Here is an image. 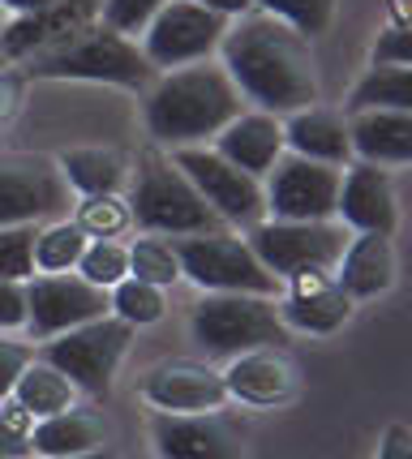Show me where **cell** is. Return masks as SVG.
I'll return each instance as SVG.
<instances>
[{
    "instance_id": "cell-20",
    "label": "cell",
    "mask_w": 412,
    "mask_h": 459,
    "mask_svg": "<svg viewBox=\"0 0 412 459\" xmlns=\"http://www.w3.org/2000/svg\"><path fill=\"white\" fill-rule=\"evenodd\" d=\"M335 283L348 292L353 300H373L382 292L395 288V249L391 237H378V232H353L344 254L335 262Z\"/></svg>"
},
{
    "instance_id": "cell-37",
    "label": "cell",
    "mask_w": 412,
    "mask_h": 459,
    "mask_svg": "<svg viewBox=\"0 0 412 459\" xmlns=\"http://www.w3.org/2000/svg\"><path fill=\"white\" fill-rule=\"evenodd\" d=\"M373 65H412V26H391L373 43Z\"/></svg>"
},
{
    "instance_id": "cell-26",
    "label": "cell",
    "mask_w": 412,
    "mask_h": 459,
    "mask_svg": "<svg viewBox=\"0 0 412 459\" xmlns=\"http://www.w3.org/2000/svg\"><path fill=\"white\" fill-rule=\"evenodd\" d=\"M365 108L412 112V65H373L348 95V112H365Z\"/></svg>"
},
{
    "instance_id": "cell-16",
    "label": "cell",
    "mask_w": 412,
    "mask_h": 459,
    "mask_svg": "<svg viewBox=\"0 0 412 459\" xmlns=\"http://www.w3.org/2000/svg\"><path fill=\"white\" fill-rule=\"evenodd\" d=\"M224 391L228 400L250 403V408H279L301 391V378L284 348H250L241 357H228Z\"/></svg>"
},
{
    "instance_id": "cell-35",
    "label": "cell",
    "mask_w": 412,
    "mask_h": 459,
    "mask_svg": "<svg viewBox=\"0 0 412 459\" xmlns=\"http://www.w3.org/2000/svg\"><path fill=\"white\" fill-rule=\"evenodd\" d=\"M31 429H35L31 412H22L13 400H0V459L31 455Z\"/></svg>"
},
{
    "instance_id": "cell-5",
    "label": "cell",
    "mask_w": 412,
    "mask_h": 459,
    "mask_svg": "<svg viewBox=\"0 0 412 459\" xmlns=\"http://www.w3.org/2000/svg\"><path fill=\"white\" fill-rule=\"evenodd\" d=\"M189 326H194V340L206 348V357H241L250 348H284L293 335L279 318L275 297H258V292H206L197 300Z\"/></svg>"
},
{
    "instance_id": "cell-27",
    "label": "cell",
    "mask_w": 412,
    "mask_h": 459,
    "mask_svg": "<svg viewBox=\"0 0 412 459\" xmlns=\"http://www.w3.org/2000/svg\"><path fill=\"white\" fill-rule=\"evenodd\" d=\"M86 232H82L74 220H52L35 228V271L39 275H65V271H74L82 258V249H86Z\"/></svg>"
},
{
    "instance_id": "cell-39",
    "label": "cell",
    "mask_w": 412,
    "mask_h": 459,
    "mask_svg": "<svg viewBox=\"0 0 412 459\" xmlns=\"http://www.w3.org/2000/svg\"><path fill=\"white\" fill-rule=\"evenodd\" d=\"M378 459H412V429L408 425H387V429H382Z\"/></svg>"
},
{
    "instance_id": "cell-42",
    "label": "cell",
    "mask_w": 412,
    "mask_h": 459,
    "mask_svg": "<svg viewBox=\"0 0 412 459\" xmlns=\"http://www.w3.org/2000/svg\"><path fill=\"white\" fill-rule=\"evenodd\" d=\"M4 4V13H22V18H31V13H48V9H57L60 0H0Z\"/></svg>"
},
{
    "instance_id": "cell-29",
    "label": "cell",
    "mask_w": 412,
    "mask_h": 459,
    "mask_svg": "<svg viewBox=\"0 0 412 459\" xmlns=\"http://www.w3.org/2000/svg\"><path fill=\"white\" fill-rule=\"evenodd\" d=\"M82 232L91 240H120L134 228V206L120 194H91L78 202V215H74Z\"/></svg>"
},
{
    "instance_id": "cell-3",
    "label": "cell",
    "mask_w": 412,
    "mask_h": 459,
    "mask_svg": "<svg viewBox=\"0 0 412 459\" xmlns=\"http://www.w3.org/2000/svg\"><path fill=\"white\" fill-rule=\"evenodd\" d=\"M31 74L60 82H108V86H125V91H146L159 78V69L142 52V43L103 22L74 30L69 39H60L57 48L35 56Z\"/></svg>"
},
{
    "instance_id": "cell-8",
    "label": "cell",
    "mask_w": 412,
    "mask_h": 459,
    "mask_svg": "<svg viewBox=\"0 0 412 459\" xmlns=\"http://www.w3.org/2000/svg\"><path fill=\"white\" fill-rule=\"evenodd\" d=\"M129 343H134V326L120 322L117 314H103V318L82 322V326L65 331V335L43 340L39 357L48 360V365H57L78 391H86V395H108L120 360L129 352Z\"/></svg>"
},
{
    "instance_id": "cell-21",
    "label": "cell",
    "mask_w": 412,
    "mask_h": 459,
    "mask_svg": "<svg viewBox=\"0 0 412 459\" xmlns=\"http://www.w3.org/2000/svg\"><path fill=\"white\" fill-rule=\"evenodd\" d=\"M348 138H353V160L361 163H412V112L399 108H365L348 112Z\"/></svg>"
},
{
    "instance_id": "cell-9",
    "label": "cell",
    "mask_w": 412,
    "mask_h": 459,
    "mask_svg": "<svg viewBox=\"0 0 412 459\" xmlns=\"http://www.w3.org/2000/svg\"><path fill=\"white\" fill-rule=\"evenodd\" d=\"M172 160L185 177L194 180V189L202 202L219 215L224 228H254L267 220V198H262V180L241 172L236 163H228L215 146H177Z\"/></svg>"
},
{
    "instance_id": "cell-2",
    "label": "cell",
    "mask_w": 412,
    "mask_h": 459,
    "mask_svg": "<svg viewBox=\"0 0 412 459\" xmlns=\"http://www.w3.org/2000/svg\"><path fill=\"white\" fill-rule=\"evenodd\" d=\"M241 112H245V100H241L236 82L228 78V69L215 60H194V65L159 74L142 100L146 134L172 151L202 146Z\"/></svg>"
},
{
    "instance_id": "cell-38",
    "label": "cell",
    "mask_w": 412,
    "mask_h": 459,
    "mask_svg": "<svg viewBox=\"0 0 412 459\" xmlns=\"http://www.w3.org/2000/svg\"><path fill=\"white\" fill-rule=\"evenodd\" d=\"M26 326V283L0 280V331H22Z\"/></svg>"
},
{
    "instance_id": "cell-24",
    "label": "cell",
    "mask_w": 412,
    "mask_h": 459,
    "mask_svg": "<svg viewBox=\"0 0 412 459\" xmlns=\"http://www.w3.org/2000/svg\"><path fill=\"white\" fill-rule=\"evenodd\" d=\"M57 168L78 198L120 194V185L129 180V155L117 146H74L57 160Z\"/></svg>"
},
{
    "instance_id": "cell-34",
    "label": "cell",
    "mask_w": 412,
    "mask_h": 459,
    "mask_svg": "<svg viewBox=\"0 0 412 459\" xmlns=\"http://www.w3.org/2000/svg\"><path fill=\"white\" fill-rule=\"evenodd\" d=\"M163 4H168V0H103V26H112L120 35L137 39Z\"/></svg>"
},
{
    "instance_id": "cell-1",
    "label": "cell",
    "mask_w": 412,
    "mask_h": 459,
    "mask_svg": "<svg viewBox=\"0 0 412 459\" xmlns=\"http://www.w3.org/2000/svg\"><path fill=\"white\" fill-rule=\"evenodd\" d=\"M219 65L236 82L241 100L258 112L288 117L318 103V65L310 39L288 22L271 13H245L228 22V35L219 43Z\"/></svg>"
},
{
    "instance_id": "cell-18",
    "label": "cell",
    "mask_w": 412,
    "mask_h": 459,
    "mask_svg": "<svg viewBox=\"0 0 412 459\" xmlns=\"http://www.w3.org/2000/svg\"><path fill=\"white\" fill-rule=\"evenodd\" d=\"M356 300L335 283L331 271H310L288 280V297L279 300V318L288 331L301 335H331L344 322L353 318Z\"/></svg>"
},
{
    "instance_id": "cell-17",
    "label": "cell",
    "mask_w": 412,
    "mask_h": 459,
    "mask_svg": "<svg viewBox=\"0 0 412 459\" xmlns=\"http://www.w3.org/2000/svg\"><path fill=\"white\" fill-rule=\"evenodd\" d=\"M151 442L159 459H241V442L215 412H155Z\"/></svg>"
},
{
    "instance_id": "cell-31",
    "label": "cell",
    "mask_w": 412,
    "mask_h": 459,
    "mask_svg": "<svg viewBox=\"0 0 412 459\" xmlns=\"http://www.w3.org/2000/svg\"><path fill=\"white\" fill-rule=\"evenodd\" d=\"M74 271H78L86 283L112 292V288L129 275V245H120V240H86V249H82V258Z\"/></svg>"
},
{
    "instance_id": "cell-23",
    "label": "cell",
    "mask_w": 412,
    "mask_h": 459,
    "mask_svg": "<svg viewBox=\"0 0 412 459\" xmlns=\"http://www.w3.org/2000/svg\"><path fill=\"white\" fill-rule=\"evenodd\" d=\"M108 446V425L91 408H65L57 417L35 420L31 429V455L57 459V455H86V451H103Z\"/></svg>"
},
{
    "instance_id": "cell-22",
    "label": "cell",
    "mask_w": 412,
    "mask_h": 459,
    "mask_svg": "<svg viewBox=\"0 0 412 459\" xmlns=\"http://www.w3.org/2000/svg\"><path fill=\"white\" fill-rule=\"evenodd\" d=\"M284 146L293 155L331 163V168H348L353 163V138H348V117L331 112V108H301L284 117Z\"/></svg>"
},
{
    "instance_id": "cell-28",
    "label": "cell",
    "mask_w": 412,
    "mask_h": 459,
    "mask_svg": "<svg viewBox=\"0 0 412 459\" xmlns=\"http://www.w3.org/2000/svg\"><path fill=\"white\" fill-rule=\"evenodd\" d=\"M108 314H117L120 322H129V326H155L163 314H168V297H163V288L159 283H146V280H134V275H125V280L108 292Z\"/></svg>"
},
{
    "instance_id": "cell-12",
    "label": "cell",
    "mask_w": 412,
    "mask_h": 459,
    "mask_svg": "<svg viewBox=\"0 0 412 459\" xmlns=\"http://www.w3.org/2000/svg\"><path fill=\"white\" fill-rule=\"evenodd\" d=\"M69 206V185L43 155H0V228L57 220Z\"/></svg>"
},
{
    "instance_id": "cell-36",
    "label": "cell",
    "mask_w": 412,
    "mask_h": 459,
    "mask_svg": "<svg viewBox=\"0 0 412 459\" xmlns=\"http://www.w3.org/2000/svg\"><path fill=\"white\" fill-rule=\"evenodd\" d=\"M35 360V348L22 340H9L4 331H0V400H9L13 395V386H18L22 369Z\"/></svg>"
},
{
    "instance_id": "cell-6",
    "label": "cell",
    "mask_w": 412,
    "mask_h": 459,
    "mask_svg": "<svg viewBox=\"0 0 412 459\" xmlns=\"http://www.w3.org/2000/svg\"><path fill=\"white\" fill-rule=\"evenodd\" d=\"M348 237L353 232L339 220H262L245 228L250 249L279 283L310 271H335Z\"/></svg>"
},
{
    "instance_id": "cell-30",
    "label": "cell",
    "mask_w": 412,
    "mask_h": 459,
    "mask_svg": "<svg viewBox=\"0 0 412 459\" xmlns=\"http://www.w3.org/2000/svg\"><path fill=\"white\" fill-rule=\"evenodd\" d=\"M129 275L146 283H159V288H172L180 280V258L172 237H155V232H142V237L129 245Z\"/></svg>"
},
{
    "instance_id": "cell-11",
    "label": "cell",
    "mask_w": 412,
    "mask_h": 459,
    "mask_svg": "<svg viewBox=\"0 0 412 459\" xmlns=\"http://www.w3.org/2000/svg\"><path fill=\"white\" fill-rule=\"evenodd\" d=\"M339 177H344V168L284 151L271 172L262 177L267 220H335Z\"/></svg>"
},
{
    "instance_id": "cell-33",
    "label": "cell",
    "mask_w": 412,
    "mask_h": 459,
    "mask_svg": "<svg viewBox=\"0 0 412 459\" xmlns=\"http://www.w3.org/2000/svg\"><path fill=\"white\" fill-rule=\"evenodd\" d=\"M254 9L288 22L293 30H301V35L310 39V35H322V30H327L335 0H254Z\"/></svg>"
},
{
    "instance_id": "cell-7",
    "label": "cell",
    "mask_w": 412,
    "mask_h": 459,
    "mask_svg": "<svg viewBox=\"0 0 412 459\" xmlns=\"http://www.w3.org/2000/svg\"><path fill=\"white\" fill-rule=\"evenodd\" d=\"M177 258H180V280L197 283L202 292H258V297H275L284 283L258 262L250 240L215 228V232H197V237H177Z\"/></svg>"
},
{
    "instance_id": "cell-44",
    "label": "cell",
    "mask_w": 412,
    "mask_h": 459,
    "mask_svg": "<svg viewBox=\"0 0 412 459\" xmlns=\"http://www.w3.org/2000/svg\"><path fill=\"white\" fill-rule=\"evenodd\" d=\"M9 65V52H4V39H0V69Z\"/></svg>"
},
{
    "instance_id": "cell-10",
    "label": "cell",
    "mask_w": 412,
    "mask_h": 459,
    "mask_svg": "<svg viewBox=\"0 0 412 459\" xmlns=\"http://www.w3.org/2000/svg\"><path fill=\"white\" fill-rule=\"evenodd\" d=\"M224 35H228L224 13L197 4V0H168L137 39H142L146 60L159 74H168V69L194 65V60H211L219 52Z\"/></svg>"
},
{
    "instance_id": "cell-40",
    "label": "cell",
    "mask_w": 412,
    "mask_h": 459,
    "mask_svg": "<svg viewBox=\"0 0 412 459\" xmlns=\"http://www.w3.org/2000/svg\"><path fill=\"white\" fill-rule=\"evenodd\" d=\"M18 108H22V78L0 69V129L18 117Z\"/></svg>"
},
{
    "instance_id": "cell-14",
    "label": "cell",
    "mask_w": 412,
    "mask_h": 459,
    "mask_svg": "<svg viewBox=\"0 0 412 459\" xmlns=\"http://www.w3.org/2000/svg\"><path fill=\"white\" fill-rule=\"evenodd\" d=\"M142 400L155 412H219L228 391L206 360H159L142 374Z\"/></svg>"
},
{
    "instance_id": "cell-25",
    "label": "cell",
    "mask_w": 412,
    "mask_h": 459,
    "mask_svg": "<svg viewBox=\"0 0 412 459\" xmlns=\"http://www.w3.org/2000/svg\"><path fill=\"white\" fill-rule=\"evenodd\" d=\"M9 400L18 403L22 412H31L35 420H43V417L65 412V408H74V403H78V386L65 378L57 365H48L43 357H35L26 369H22V378H18V386H13Z\"/></svg>"
},
{
    "instance_id": "cell-32",
    "label": "cell",
    "mask_w": 412,
    "mask_h": 459,
    "mask_svg": "<svg viewBox=\"0 0 412 459\" xmlns=\"http://www.w3.org/2000/svg\"><path fill=\"white\" fill-rule=\"evenodd\" d=\"M35 228L39 223H9V228H0V280L26 283L35 275Z\"/></svg>"
},
{
    "instance_id": "cell-19",
    "label": "cell",
    "mask_w": 412,
    "mask_h": 459,
    "mask_svg": "<svg viewBox=\"0 0 412 459\" xmlns=\"http://www.w3.org/2000/svg\"><path fill=\"white\" fill-rule=\"evenodd\" d=\"M215 151L228 163H236L241 172L262 180L275 168V160L288 151L284 146V117L258 112V108L254 112H241V117H232L215 134Z\"/></svg>"
},
{
    "instance_id": "cell-13",
    "label": "cell",
    "mask_w": 412,
    "mask_h": 459,
    "mask_svg": "<svg viewBox=\"0 0 412 459\" xmlns=\"http://www.w3.org/2000/svg\"><path fill=\"white\" fill-rule=\"evenodd\" d=\"M108 314V292L82 275H31L26 280V331L35 340L65 335L82 322Z\"/></svg>"
},
{
    "instance_id": "cell-43",
    "label": "cell",
    "mask_w": 412,
    "mask_h": 459,
    "mask_svg": "<svg viewBox=\"0 0 412 459\" xmlns=\"http://www.w3.org/2000/svg\"><path fill=\"white\" fill-rule=\"evenodd\" d=\"M57 459H117V455L103 446V451H86V455H57Z\"/></svg>"
},
{
    "instance_id": "cell-45",
    "label": "cell",
    "mask_w": 412,
    "mask_h": 459,
    "mask_svg": "<svg viewBox=\"0 0 412 459\" xmlns=\"http://www.w3.org/2000/svg\"><path fill=\"white\" fill-rule=\"evenodd\" d=\"M0 22H4V4H0Z\"/></svg>"
},
{
    "instance_id": "cell-15",
    "label": "cell",
    "mask_w": 412,
    "mask_h": 459,
    "mask_svg": "<svg viewBox=\"0 0 412 459\" xmlns=\"http://www.w3.org/2000/svg\"><path fill=\"white\" fill-rule=\"evenodd\" d=\"M335 220L348 232H378L391 237L399 223V206H395L391 177L378 163L353 160L339 177V202H335Z\"/></svg>"
},
{
    "instance_id": "cell-41",
    "label": "cell",
    "mask_w": 412,
    "mask_h": 459,
    "mask_svg": "<svg viewBox=\"0 0 412 459\" xmlns=\"http://www.w3.org/2000/svg\"><path fill=\"white\" fill-rule=\"evenodd\" d=\"M197 4H206V9H215L224 18H245V13H254V0H197Z\"/></svg>"
},
{
    "instance_id": "cell-4",
    "label": "cell",
    "mask_w": 412,
    "mask_h": 459,
    "mask_svg": "<svg viewBox=\"0 0 412 459\" xmlns=\"http://www.w3.org/2000/svg\"><path fill=\"white\" fill-rule=\"evenodd\" d=\"M129 206H134V228L155 232V237L177 240V237H197V232H215V228H224L219 215L194 189V180L177 168V160L163 155V151H155V146L137 155Z\"/></svg>"
}]
</instances>
